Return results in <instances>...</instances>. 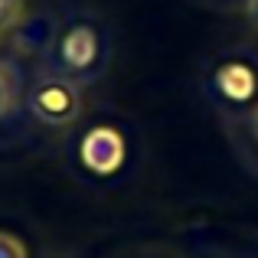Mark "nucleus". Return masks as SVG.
I'll return each mask as SVG.
<instances>
[{
  "instance_id": "7ed1b4c3",
  "label": "nucleus",
  "mask_w": 258,
  "mask_h": 258,
  "mask_svg": "<svg viewBox=\"0 0 258 258\" xmlns=\"http://www.w3.org/2000/svg\"><path fill=\"white\" fill-rule=\"evenodd\" d=\"M20 101V72L10 59H0V121L10 118Z\"/></svg>"
},
{
  "instance_id": "20e7f679",
  "label": "nucleus",
  "mask_w": 258,
  "mask_h": 258,
  "mask_svg": "<svg viewBox=\"0 0 258 258\" xmlns=\"http://www.w3.org/2000/svg\"><path fill=\"white\" fill-rule=\"evenodd\" d=\"M26 20V0H0V43L10 39Z\"/></svg>"
},
{
  "instance_id": "0eeeda50",
  "label": "nucleus",
  "mask_w": 258,
  "mask_h": 258,
  "mask_svg": "<svg viewBox=\"0 0 258 258\" xmlns=\"http://www.w3.org/2000/svg\"><path fill=\"white\" fill-rule=\"evenodd\" d=\"M248 131H252V138H255V144H258V105H255L252 118H248Z\"/></svg>"
},
{
  "instance_id": "f03ea898",
  "label": "nucleus",
  "mask_w": 258,
  "mask_h": 258,
  "mask_svg": "<svg viewBox=\"0 0 258 258\" xmlns=\"http://www.w3.org/2000/svg\"><path fill=\"white\" fill-rule=\"evenodd\" d=\"M82 85L69 82L56 72H43L26 92V111L46 127H72L82 118Z\"/></svg>"
},
{
  "instance_id": "423d86ee",
  "label": "nucleus",
  "mask_w": 258,
  "mask_h": 258,
  "mask_svg": "<svg viewBox=\"0 0 258 258\" xmlns=\"http://www.w3.org/2000/svg\"><path fill=\"white\" fill-rule=\"evenodd\" d=\"M245 17H248V23L258 30V0H245Z\"/></svg>"
},
{
  "instance_id": "f257e3e1",
  "label": "nucleus",
  "mask_w": 258,
  "mask_h": 258,
  "mask_svg": "<svg viewBox=\"0 0 258 258\" xmlns=\"http://www.w3.org/2000/svg\"><path fill=\"white\" fill-rule=\"evenodd\" d=\"M46 62L56 76L69 79L76 85H92L108 72L111 62V43L98 20L72 17L62 26H56L46 46Z\"/></svg>"
},
{
  "instance_id": "39448f33",
  "label": "nucleus",
  "mask_w": 258,
  "mask_h": 258,
  "mask_svg": "<svg viewBox=\"0 0 258 258\" xmlns=\"http://www.w3.org/2000/svg\"><path fill=\"white\" fill-rule=\"evenodd\" d=\"M0 258H30L23 239H17L13 232H4V229H0Z\"/></svg>"
}]
</instances>
